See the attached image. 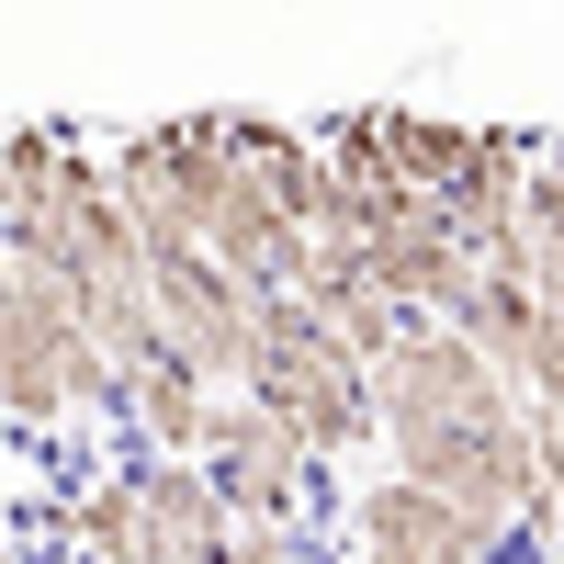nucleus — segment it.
<instances>
[{
  "label": "nucleus",
  "instance_id": "1",
  "mask_svg": "<svg viewBox=\"0 0 564 564\" xmlns=\"http://www.w3.org/2000/svg\"><path fill=\"white\" fill-rule=\"evenodd\" d=\"M249 395L294 430L316 463H350L384 441V417H372V372L316 327V305L294 294H260V339H249Z\"/></svg>",
  "mask_w": 564,
  "mask_h": 564
},
{
  "label": "nucleus",
  "instance_id": "2",
  "mask_svg": "<svg viewBox=\"0 0 564 564\" xmlns=\"http://www.w3.org/2000/svg\"><path fill=\"white\" fill-rule=\"evenodd\" d=\"M102 181L113 204L135 215V238L148 249H204V226L226 215V193H238V148H226V113H170V124H135L102 148Z\"/></svg>",
  "mask_w": 564,
  "mask_h": 564
},
{
  "label": "nucleus",
  "instance_id": "3",
  "mask_svg": "<svg viewBox=\"0 0 564 564\" xmlns=\"http://www.w3.org/2000/svg\"><path fill=\"white\" fill-rule=\"evenodd\" d=\"M204 475L226 497V520H271V531H316V497H327V463L282 430L260 395H226L215 406V441H204Z\"/></svg>",
  "mask_w": 564,
  "mask_h": 564
},
{
  "label": "nucleus",
  "instance_id": "4",
  "mask_svg": "<svg viewBox=\"0 0 564 564\" xmlns=\"http://www.w3.org/2000/svg\"><path fill=\"white\" fill-rule=\"evenodd\" d=\"M339 564H486V542L463 531V508H441L430 486L372 475L339 508Z\"/></svg>",
  "mask_w": 564,
  "mask_h": 564
},
{
  "label": "nucleus",
  "instance_id": "5",
  "mask_svg": "<svg viewBox=\"0 0 564 564\" xmlns=\"http://www.w3.org/2000/svg\"><path fill=\"white\" fill-rule=\"evenodd\" d=\"M215 406H226V395L204 384V372L159 350V361H135V372H124V406H113V417L135 430V452H159V463H204Z\"/></svg>",
  "mask_w": 564,
  "mask_h": 564
},
{
  "label": "nucleus",
  "instance_id": "6",
  "mask_svg": "<svg viewBox=\"0 0 564 564\" xmlns=\"http://www.w3.org/2000/svg\"><path fill=\"white\" fill-rule=\"evenodd\" d=\"M294 553H305L294 531H271V520H226V553H215V564H294Z\"/></svg>",
  "mask_w": 564,
  "mask_h": 564
},
{
  "label": "nucleus",
  "instance_id": "7",
  "mask_svg": "<svg viewBox=\"0 0 564 564\" xmlns=\"http://www.w3.org/2000/svg\"><path fill=\"white\" fill-rule=\"evenodd\" d=\"M0 564H57V553H34V542H0Z\"/></svg>",
  "mask_w": 564,
  "mask_h": 564
},
{
  "label": "nucleus",
  "instance_id": "8",
  "mask_svg": "<svg viewBox=\"0 0 564 564\" xmlns=\"http://www.w3.org/2000/svg\"><path fill=\"white\" fill-rule=\"evenodd\" d=\"M0 226H12V181H0Z\"/></svg>",
  "mask_w": 564,
  "mask_h": 564
}]
</instances>
